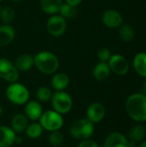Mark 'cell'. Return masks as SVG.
Instances as JSON below:
<instances>
[{
  "label": "cell",
  "mask_w": 146,
  "mask_h": 147,
  "mask_svg": "<svg viewBox=\"0 0 146 147\" xmlns=\"http://www.w3.org/2000/svg\"><path fill=\"white\" fill-rule=\"evenodd\" d=\"M127 115L139 123L146 121V96L144 93H134L129 96L125 103Z\"/></svg>",
  "instance_id": "1"
},
{
  "label": "cell",
  "mask_w": 146,
  "mask_h": 147,
  "mask_svg": "<svg viewBox=\"0 0 146 147\" xmlns=\"http://www.w3.org/2000/svg\"><path fill=\"white\" fill-rule=\"evenodd\" d=\"M34 66L44 75H52L59 70V60L52 52L44 50L34 56Z\"/></svg>",
  "instance_id": "2"
},
{
  "label": "cell",
  "mask_w": 146,
  "mask_h": 147,
  "mask_svg": "<svg viewBox=\"0 0 146 147\" xmlns=\"http://www.w3.org/2000/svg\"><path fill=\"white\" fill-rule=\"evenodd\" d=\"M95 132V124L89 121L87 118L76 120L71 123L69 128V133L72 138L83 140L90 139Z\"/></svg>",
  "instance_id": "3"
},
{
  "label": "cell",
  "mask_w": 146,
  "mask_h": 147,
  "mask_svg": "<svg viewBox=\"0 0 146 147\" xmlns=\"http://www.w3.org/2000/svg\"><path fill=\"white\" fill-rule=\"evenodd\" d=\"M8 100L15 105H23L29 101L30 93L28 89L22 84L15 82L10 83L5 91Z\"/></svg>",
  "instance_id": "4"
},
{
  "label": "cell",
  "mask_w": 146,
  "mask_h": 147,
  "mask_svg": "<svg viewBox=\"0 0 146 147\" xmlns=\"http://www.w3.org/2000/svg\"><path fill=\"white\" fill-rule=\"evenodd\" d=\"M50 102L52 109L62 115L68 114L71 110L73 106L71 96L65 90L55 91L54 93H52Z\"/></svg>",
  "instance_id": "5"
},
{
  "label": "cell",
  "mask_w": 146,
  "mask_h": 147,
  "mask_svg": "<svg viewBox=\"0 0 146 147\" xmlns=\"http://www.w3.org/2000/svg\"><path fill=\"white\" fill-rule=\"evenodd\" d=\"M39 123L44 130L51 133L62 128L64 125V118L62 115L53 109L46 110L42 113L40 118L39 119Z\"/></svg>",
  "instance_id": "6"
},
{
  "label": "cell",
  "mask_w": 146,
  "mask_h": 147,
  "mask_svg": "<svg viewBox=\"0 0 146 147\" xmlns=\"http://www.w3.org/2000/svg\"><path fill=\"white\" fill-rule=\"evenodd\" d=\"M46 30L52 37H60L67 29V22L59 14L51 15L46 21Z\"/></svg>",
  "instance_id": "7"
},
{
  "label": "cell",
  "mask_w": 146,
  "mask_h": 147,
  "mask_svg": "<svg viewBox=\"0 0 146 147\" xmlns=\"http://www.w3.org/2000/svg\"><path fill=\"white\" fill-rule=\"evenodd\" d=\"M19 71L9 59L0 58V78L7 82L15 83L19 79Z\"/></svg>",
  "instance_id": "8"
},
{
  "label": "cell",
  "mask_w": 146,
  "mask_h": 147,
  "mask_svg": "<svg viewBox=\"0 0 146 147\" xmlns=\"http://www.w3.org/2000/svg\"><path fill=\"white\" fill-rule=\"evenodd\" d=\"M111 72L118 76H125L129 71V63L127 59L121 54H112L108 62Z\"/></svg>",
  "instance_id": "9"
},
{
  "label": "cell",
  "mask_w": 146,
  "mask_h": 147,
  "mask_svg": "<svg viewBox=\"0 0 146 147\" xmlns=\"http://www.w3.org/2000/svg\"><path fill=\"white\" fill-rule=\"evenodd\" d=\"M106 109L101 102H92L86 110V118L93 124L100 123L105 117Z\"/></svg>",
  "instance_id": "10"
},
{
  "label": "cell",
  "mask_w": 146,
  "mask_h": 147,
  "mask_svg": "<svg viewBox=\"0 0 146 147\" xmlns=\"http://www.w3.org/2000/svg\"><path fill=\"white\" fill-rule=\"evenodd\" d=\"M102 23L108 28H118L123 22L121 14L116 9H108L102 16Z\"/></svg>",
  "instance_id": "11"
},
{
  "label": "cell",
  "mask_w": 146,
  "mask_h": 147,
  "mask_svg": "<svg viewBox=\"0 0 146 147\" xmlns=\"http://www.w3.org/2000/svg\"><path fill=\"white\" fill-rule=\"evenodd\" d=\"M103 147H129V140L123 134L113 132L105 138Z\"/></svg>",
  "instance_id": "12"
},
{
  "label": "cell",
  "mask_w": 146,
  "mask_h": 147,
  "mask_svg": "<svg viewBox=\"0 0 146 147\" xmlns=\"http://www.w3.org/2000/svg\"><path fill=\"white\" fill-rule=\"evenodd\" d=\"M43 113V109L39 101H28L25 103L24 115L27 118L32 121H39Z\"/></svg>",
  "instance_id": "13"
},
{
  "label": "cell",
  "mask_w": 146,
  "mask_h": 147,
  "mask_svg": "<svg viewBox=\"0 0 146 147\" xmlns=\"http://www.w3.org/2000/svg\"><path fill=\"white\" fill-rule=\"evenodd\" d=\"M71 79L67 73L60 71L52 74L51 79V86L55 91L65 90L70 84Z\"/></svg>",
  "instance_id": "14"
},
{
  "label": "cell",
  "mask_w": 146,
  "mask_h": 147,
  "mask_svg": "<svg viewBox=\"0 0 146 147\" xmlns=\"http://www.w3.org/2000/svg\"><path fill=\"white\" fill-rule=\"evenodd\" d=\"M15 38V30L11 24L0 25V47H5L13 42Z\"/></svg>",
  "instance_id": "15"
},
{
  "label": "cell",
  "mask_w": 146,
  "mask_h": 147,
  "mask_svg": "<svg viewBox=\"0 0 146 147\" xmlns=\"http://www.w3.org/2000/svg\"><path fill=\"white\" fill-rule=\"evenodd\" d=\"M15 66L19 72H26L30 71L34 66V56L28 53H23L19 55L14 63Z\"/></svg>",
  "instance_id": "16"
},
{
  "label": "cell",
  "mask_w": 146,
  "mask_h": 147,
  "mask_svg": "<svg viewBox=\"0 0 146 147\" xmlns=\"http://www.w3.org/2000/svg\"><path fill=\"white\" fill-rule=\"evenodd\" d=\"M16 134L10 127L0 126V147H10L15 144Z\"/></svg>",
  "instance_id": "17"
},
{
  "label": "cell",
  "mask_w": 146,
  "mask_h": 147,
  "mask_svg": "<svg viewBox=\"0 0 146 147\" xmlns=\"http://www.w3.org/2000/svg\"><path fill=\"white\" fill-rule=\"evenodd\" d=\"M28 125V119L24 114L17 113L13 115L10 121V127L15 134H21L25 131Z\"/></svg>",
  "instance_id": "18"
},
{
  "label": "cell",
  "mask_w": 146,
  "mask_h": 147,
  "mask_svg": "<svg viewBox=\"0 0 146 147\" xmlns=\"http://www.w3.org/2000/svg\"><path fill=\"white\" fill-rule=\"evenodd\" d=\"M111 74V70L108 62H99L93 69V77L96 80L102 82L109 78Z\"/></svg>",
  "instance_id": "19"
},
{
  "label": "cell",
  "mask_w": 146,
  "mask_h": 147,
  "mask_svg": "<svg viewBox=\"0 0 146 147\" xmlns=\"http://www.w3.org/2000/svg\"><path fill=\"white\" fill-rule=\"evenodd\" d=\"M63 3V0H40L41 9L49 16L59 14Z\"/></svg>",
  "instance_id": "20"
},
{
  "label": "cell",
  "mask_w": 146,
  "mask_h": 147,
  "mask_svg": "<svg viewBox=\"0 0 146 147\" xmlns=\"http://www.w3.org/2000/svg\"><path fill=\"white\" fill-rule=\"evenodd\" d=\"M145 135V127H144L141 124H138V125H135V126L131 127V129L128 132L127 139L129 141L137 144V143L142 142L144 140Z\"/></svg>",
  "instance_id": "21"
},
{
  "label": "cell",
  "mask_w": 146,
  "mask_h": 147,
  "mask_svg": "<svg viewBox=\"0 0 146 147\" xmlns=\"http://www.w3.org/2000/svg\"><path fill=\"white\" fill-rule=\"evenodd\" d=\"M133 65L138 75L146 78V53L140 52L137 53L133 60Z\"/></svg>",
  "instance_id": "22"
},
{
  "label": "cell",
  "mask_w": 146,
  "mask_h": 147,
  "mask_svg": "<svg viewBox=\"0 0 146 147\" xmlns=\"http://www.w3.org/2000/svg\"><path fill=\"white\" fill-rule=\"evenodd\" d=\"M43 131L44 129L42 128L41 125L36 121H33L32 123L28 124L25 129L26 135L31 140H36L40 138L42 135Z\"/></svg>",
  "instance_id": "23"
},
{
  "label": "cell",
  "mask_w": 146,
  "mask_h": 147,
  "mask_svg": "<svg viewBox=\"0 0 146 147\" xmlns=\"http://www.w3.org/2000/svg\"><path fill=\"white\" fill-rule=\"evenodd\" d=\"M119 36L125 42H131L135 37L133 28L130 24H121L119 28Z\"/></svg>",
  "instance_id": "24"
},
{
  "label": "cell",
  "mask_w": 146,
  "mask_h": 147,
  "mask_svg": "<svg viewBox=\"0 0 146 147\" xmlns=\"http://www.w3.org/2000/svg\"><path fill=\"white\" fill-rule=\"evenodd\" d=\"M78 13V9L77 6H73L67 3H63L59 14L62 16L65 19H72L77 16Z\"/></svg>",
  "instance_id": "25"
},
{
  "label": "cell",
  "mask_w": 146,
  "mask_h": 147,
  "mask_svg": "<svg viewBox=\"0 0 146 147\" xmlns=\"http://www.w3.org/2000/svg\"><path fill=\"white\" fill-rule=\"evenodd\" d=\"M15 18V11L10 6H4L0 10V20L3 24H11Z\"/></svg>",
  "instance_id": "26"
},
{
  "label": "cell",
  "mask_w": 146,
  "mask_h": 147,
  "mask_svg": "<svg viewBox=\"0 0 146 147\" xmlns=\"http://www.w3.org/2000/svg\"><path fill=\"white\" fill-rule=\"evenodd\" d=\"M35 96L40 102H47L52 98V91L47 86H40L36 90Z\"/></svg>",
  "instance_id": "27"
},
{
  "label": "cell",
  "mask_w": 146,
  "mask_h": 147,
  "mask_svg": "<svg viewBox=\"0 0 146 147\" xmlns=\"http://www.w3.org/2000/svg\"><path fill=\"white\" fill-rule=\"evenodd\" d=\"M48 142L52 146H61L65 142V136L59 130L51 132L48 136Z\"/></svg>",
  "instance_id": "28"
},
{
  "label": "cell",
  "mask_w": 146,
  "mask_h": 147,
  "mask_svg": "<svg viewBox=\"0 0 146 147\" xmlns=\"http://www.w3.org/2000/svg\"><path fill=\"white\" fill-rule=\"evenodd\" d=\"M111 56L112 53L110 50L107 47H102L97 52V58L101 62H108Z\"/></svg>",
  "instance_id": "29"
},
{
  "label": "cell",
  "mask_w": 146,
  "mask_h": 147,
  "mask_svg": "<svg viewBox=\"0 0 146 147\" xmlns=\"http://www.w3.org/2000/svg\"><path fill=\"white\" fill-rule=\"evenodd\" d=\"M77 147H99V145L93 140L87 139L81 140Z\"/></svg>",
  "instance_id": "30"
},
{
  "label": "cell",
  "mask_w": 146,
  "mask_h": 147,
  "mask_svg": "<svg viewBox=\"0 0 146 147\" xmlns=\"http://www.w3.org/2000/svg\"><path fill=\"white\" fill-rule=\"evenodd\" d=\"M83 2V0H65V3H67L69 4H71L73 6H78L81 3Z\"/></svg>",
  "instance_id": "31"
},
{
  "label": "cell",
  "mask_w": 146,
  "mask_h": 147,
  "mask_svg": "<svg viewBox=\"0 0 146 147\" xmlns=\"http://www.w3.org/2000/svg\"><path fill=\"white\" fill-rule=\"evenodd\" d=\"M22 138H21L20 136L16 135L15 140V144H22Z\"/></svg>",
  "instance_id": "32"
},
{
  "label": "cell",
  "mask_w": 146,
  "mask_h": 147,
  "mask_svg": "<svg viewBox=\"0 0 146 147\" xmlns=\"http://www.w3.org/2000/svg\"><path fill=\"white\" fill-rule=\"evenodd\" d=\"M143 93L146 96V79L145 81V83H144V85H143Z\"/></svg>",
  "instance_id": "33"
},
{
  "label": "cell",
  "mask_w": 146,
  "mask_h": 147,
  "mask_svg": "<svg viewBox=\"0 0 146 147\" xmlns=\"http://www.w3.org/2000/svg\"><path fill=\"white\" fill-rule=\"evenodd\" d=\"M139 147H146V140L140 142V144H139Z\"/></svg>",
  "instance_id": "34"
},
{
  "label": "cell",
  "mask_w": 146,
  "mask_h": 147,
  "mask_svg": "<svg viewBox=\"0 0 146 147\" xmlns=\"http://www.w3.org/2000/svg\"><path fill=\"white\" fill-rule=\"evenodd\" d=\"M12 2H14V3H19V2H21L22 0H11Z\"/></svg>",
  "instance_id": "35"
},
{
  "label": "cell",
  "mask_w": 146,
  "mask_h": 147,
  "mask_svg": "<svg viewBox=\"0 0 146 147\" xmlns=\"http://www.w3.org/2000/svg\"><path fill=\"white\" fill-rule=\"evenodd\" d=\"M2 113H3V109H2V107H1V105H0V116H1V115H2Z\"/></svg>",
  "instance_id": "36"
},
{
  "label": "cell",
  "mask_w": 146,
  "mask_h": 147,
  "mask_svg": "<svg viewBox=\"0 0 146 147\" xmlns=\"http://www.w3.org/2000/svg\"><path fill=\"white\" fill-rule=\"evenodd\" d=\"M2 1H3V0H0V2H2Z\"/></svg>",
  "instance_id": "37"
},
{
  "label": "cell",
  "mask_w": 146,
  "mask_h": 147,
  "mask_svg": "<svg viewBox=\"0 0 146 147\" xmlns=\"http://www.w3.org/2000/svg\"><path fill=\"white\" fill-rule=\"evenodd\" d=\"M0 10H1V6H0Z\"/></svg>",
  "instance_id": "38"
},
{
  "label": "cell",
  "mask_w": 146,
  "mask_h": 147,
  "mask_svg": "<svg viewBox=\"0 0 146 147\" xmlns=\"http://www.w3.org/2000/svg\"><path fill=\"white\" fill-rule=\"evenodd\" d=\"M145 122H146V121H145ZM145 129H146V125H145Z\"/></svg>",
  "instance_id": "39"
}]
</instances>
